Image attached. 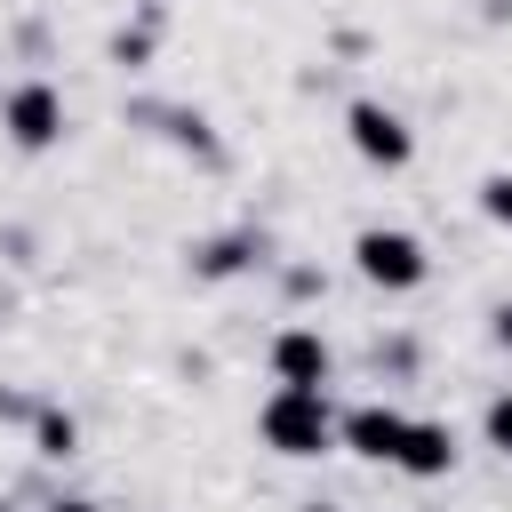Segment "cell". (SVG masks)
I'll return each mask as SVG.
<instances>
[{"label":"cell","mask_w":512,"mask_h":512,"mask_svg":"<svg viewBox=\"0 0 512 512\" xmlns=\"http://www.w3.org/2000/svg\"><path fill=\"white\" fill-rule=\"evenodd\" d=\"M320 360H328V352H320L312 336H280V376H288V384H320Z\"/></svg>","instance_id":"obj_7"},{"label":"cell","mask_w":512,"mask_h":512,"mask_svg":"<svg viewBox=\"0 0 512 512\" xmlns=\"http://www.w3.org/2000/svg\"><path fill=\"white\" fill-rule=\"evenodd\" d=\"M352 136H360V152H368V160H408L400 120H392V112H376V104H360V112H352Z\"/></svg>","instance_id":"obj_3"},{"label":"cell","mask_w":512,"mask_h":512,"mask_svg":"<svg viewBox=\"0 0 512 512\" xmlns=\"http://www.w3.org/2000/svg\"><path fill=\"white\" fill-rule=\"evenodd\" d=\"M64 512H88V504H64Z\"/></svg>","instance_id":"obj_11"},{"label":"cell","mask_w":512,"mask_h":512,"mask_svg":"<svg viewBox=\"0 0 512 512\" xmlns=\"http://www.w3.org/2000/svg\"><path fill=\"white\" fill-rule=\"evenodd\" d=\"M8 128H16L24 144H48V136H56V96H48V88H24V96L8 104Z\"/></svg>","instance_id":"obj_4"},{"label":"cell","mask_w":512,"mask_h":512,"mask_svg":"<svg viewBox=\"0 0 512 512\" xmlns=\"http://www.w3.org/2000/svg\"><path fill=\"white\" fill-rule=\"evenodd\" d=\"M488 216H504V224H512V176H496V184H488Z\"/></svg>","instance_id":"obj_8"},{"label":"cell","mask_w":512,"mask_h":512,"mask_svg":"<svg viewBox=\"0 0 512 512\" xmlns=\"http://www.w3.org/2000/svg\"><path fill=\"white\" fill-rule=\"evenodd\" d=\"M360 272H368V280L408 288V280L424 272V256H416V240H408V232H360Z\"/></svg>","instance_id":"obj_2"},{"label":"cell","mask_w":512,"mask_h":512,"mask_svg":"<svg viewBox=\"0 0 512 512\" xmlns=\"http://www.w3.org/2000/svg\"><path fill=\"white\" fill-rule=\"evenodd\" d=\"M504 344H512V312H504Z\"/></svg>","instance_id":"obj_10"},{"label":"cell","mask_w":512,"mask_h":512,"mask_svg":"<svg viewBox=\"0 0 512 512\" xmlns=\"http://www.w3.org/2000/svg\"><path fill=\"white\" fill-rule=\"evenodd\" d=\"M488 432H496V440L512 448V400H496V408H488Z\"/></svg>","instance_id":"obj_9"},{"label":"cell","mask_w":512,"mask_h":512,"mask_svg":"<svg viewBox=\"0 0 512 512\" xmlns=\"http://www.w3.org/2000/svg\"><path fill=\"white\" fill-rule=\"evenodd\" d=\"M264 432L288 448V456H312L320 440H328V416H320V392L312 384H288L272 408H264Z\"/></svg>","instance_id":"obj_1"},{"label":"cell","mask_w":512,"mask_h":512,"mask_svg":"<svg viewBox=\"0 0 512 512\" xmlns=\"http://www.w3.org/2000/svg\"><path fill=\"white\" fill-rule=\"evenodd\" d=\"M400 432H408V424L384 416V408H360V416H352V440H360L368 456H400Z\"/></svg>","instance_id":"obj_6"},{"label":"cell","mask_w":512,"mask_h":512,"mask_svg":"<svg viewBox=\"0 0 512 512\" xmlns=\"http://www.w3.org/2000/svg\"><path fill=\"white\" fill-rule=\"evenodd\" d=\"M400 464H408V472H440V464H448V432H440V424H408V432H400Z\"/></svg>","instance_id":"obj_5"}]
</instances>
